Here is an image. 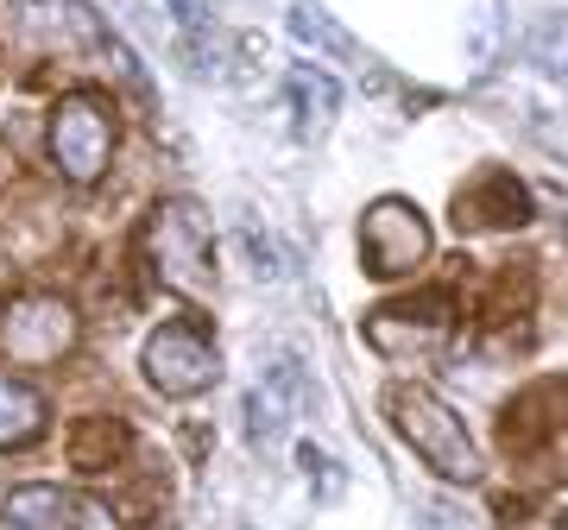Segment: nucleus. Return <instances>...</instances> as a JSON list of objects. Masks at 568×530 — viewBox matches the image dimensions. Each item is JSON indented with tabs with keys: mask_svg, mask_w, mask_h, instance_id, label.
<instances>
[{
	"mask_svg": "<svg viewBox=\"0 0 568 530\" xmlns=\"http://www.w3.org/2000/svg\"><path fill=\"white\" fill-rule=\"evenodd\" d=\"M145 259L171 291L209 304L215 297V222L196 196H171L145 222Z\"/></svg>",
	"mask_w": 568,
	"mask_h": 530,
	"instance_id": "f257e3e1",
	"label": "nucleus"
},
{
	"mask_svg": "<svg viewBox=\"0 0 568 530\" xmlns=\"http://www.w3.org/2000/svg\"><path fill=\"white\" fill-rule=\"evenodd\" d=\"M386 410H392V424H398V436H405L443 480H455V487H474V480H480V449H474L467 424L436 398V391H417V386L392 391Z\"/></svg>",
	"mask_w": 568,
	"mask_h": 530,
	"instance_id": "f03ea898",
	"label": "nucleus"
},
{
	"mask_svg": "<svg viewBox=\"0 0 568 530\" xmlns=\"http://www.w3.org/2000/svg\"><path fill=\"white\" fill-rule=\"evenodd\" d=\"M506 436L530 487L568 480V386H544L530 398H518L506 417Z\"/></svg>",
	"mask_w": 568,
	"mask_h": 530,
	"instance_id": "7ed1b4c3",
	"label": "nucleus"
},
{
	"mask_svg": "<svg viewBox=\"0 0 568 530\" xmlns=\"http://www.w3.org/2000/svg\"><path fill=\"white\" fill-rule=\"evenodd\" d=\"M51 159L77 190L102 184L114 164V114L102 95H63L51 114Z\"/></svg>",
	"mask_w": 568,
	"mask_h": 530,
	"instance_id": "20e7f679",
	"label": "nucleus"
},
{
	"mask_svg": "<svg viewBox=\"0 0 568 530\" xmlns=\"http://www.w3.org/2000/svg\"><path fill=\"white\" fill-rule=\"evenodd\" d=\"M77 347V309L51 291H26L0 309V354L13 367H58Z\"/></svg>",
	"mask_w": 568,
	"mask_h": 530,
	"instance_id": "39448f33",
	"label": "nucleus"
},
{
	"mask_svg": "<svg viewBox=\"0 0 568 530\" xmlns=\"http://www.w3.org/2000/svg\"><path fill=\"white\" fill-rule=\"evenodd\" d=\"M140 373L164 398H196L222 379V354L196 323H159L140 347Z\"/></svg>",
	"mask_w": 568,
	"mask_h": 530,
	"instance_id": "423d86ee",
	"label": "nucleus"
},
{
	"mask_svg": "<svg viewBox=\"0 0 568 530\" xmlns=\"http://www.w3.org/2000/svg\"><path fill=\"white\" fill-rule=\"evenodd\" d=\"M361 253L373 278H410L429 259V215L405 196H379L361 215Z\"/></svg>",
	"mask_w": 568,
	"mask_h": 530,
	"instance_id": "0eeeda50",
	"label": "nucleus"
},
{
	"mask_svg": "<svg viewBox=\"0 0 568 530\" xmlns=\"http://www.w3.org/2000/svg\"><path fill=\"white\" fill-rule=\"evenodd\" d=\"M304 398H310V386H304V360L297 354L265 360L260 386L246 391V436H253V449H278L291 436V424H297Z\"/></svg>",
	"mask_w": 568,
	"mask_h": 530,
	"instance_id": "6e6552de",
	"label": "nucleus"
},
{
	"mask_svg": "<svg viewBox=\"0 0 568 530\" xmlns=\"http://www.w3.org/2000/svg\"><path fill=\"white\" fill-rule=\"evenodd\" d=\"M448 342V309L436 297H417V304H386L366 316V347H379L386 360H424V354H443Z\"/></svg>",
	"mask_w": 568,
	"mask_h": 530,
	"instance_id": "1a4fd4ad",
	"label": "nucleus"
},
{
	"mask_svg": "<svg viewBox=\"0 0 568 530\" xmlns=\"http://www.w3.org/2000/svg\"><path fill=\"white\" fill-rule=\"evenodd\" d=\"M530 215V196L518 177H506V171H487L474 190H462V203H455V222L467 227V234H499V227H525Z\"/></svg>",
	"mask_w": 568,
	"mask_h": 530,
	"instance_id": "9d476101",
	"label": "nucleus"
},
{
	"mask_svg": "<svg viewBox=\"0 0 568 530\" xmlns=\"http://www.w3.org/2000/svg\"><path fill=\"white\" fill-rule=\"evenodd\" d=\"M284 102H291V114H297V133H304V140H323L328 126H335L342 89H335V77H328V70L297 63V70L284 77Z\"/></svg>",
	"mask_w": 568,
	"mask_h": 530,
	"instance_id": "9b49d317",
	"label": "nucleus"
},
{
	"mask_svg": "<svg viewBox=\"0 0 568 530\" xmlns=\"http://www.w3.org/2000/svg\"><path fill=\"white\" fill-rule=\"evenodd\" d=\"M0 524L7 530H70L77 524V499L51 480H32V487H13L7 506H0Z\"/></svg>",
	"mask_w": 568,
	"mask_h": 530,
	"instance_id": "f8f14e48",
	"label": "nucleus"
},
{
	"mask_svg": "<svg viewBox=\"0 0 568 530\" xmlns=\"http://www.w3.org/2000/svg\"><path fill=\"white\" fill-rule=\"evenodd\" d=\"M126 442H133V436H126V424L121 417H89V424H77L70 429V468L77 473H102V468H114V461H121L126 455Z\"/></svg>",
	"mask_w": 568,
	"mask_h": 530,
	"instance_id": "ddd939ff",
	"label": "nucleus"
},
{
	"mask_svg": "<svg viewBox=\"0 0 568 530\" xmlns=\"http://www.w3.org/2000/svg\"><path fill=\"white\" fill-rule=\"evenodd\" d=\"M44 429V391L0 379V449H32Z\"/></svg>",
	"mask_w": 568,
	"mask_h": 530,
	"instance_id": "4468645a",
	"label": "nucleus"
},
{
	"mask_svg": "<svg viewBox=\"0 0 568 530\" xmlns=\"http://www.w3.org/2000/svg\"><path fill=\"white\" fill-rule=\"evenodd\" d=\"M525 58L544 77H568V13H537L525 32Z\"/></svg>",
	"mask_w": 568,
	"mask_h": 530,
	"instance_id": "2eb2a0df",
	"label": "nucleus"
},
{
	"mask_svg": "<svg viewBox=\"0 0 568 530\" xmlns=\"http://www.w3.org/2000/svg\"><path fill=\"white\" fill-rule=\"evenodd\" d=\"M234 241H241V253L253 259V272H260V278H284V253H278V241H265V227H260V215H253V208H241Z\"/></svg>",
	"mask_w": 568,
	"mask_h": 530,
	"instance_id": "dca6fc26",
	"label": "nucleus"
},
{
	"mask_svg": "<svg viewBox=\"0 0 568 530\" xmlns=\"http://www.w3.org/2000/svg\"><path fill=\"white\" fill-rule=\"evenodd\" d=\"M291 26H297V39H310V44H328V51H347V39L335 32V20H328L323 7H310V0H297V7H291Z\"/></svg>",
	"mask_w": 568,
	"mask_h": 530,
	"instance_id": "f3484780",
	"label": "nucleus"
},
{
	"mask_svg": "<svg viewBox=\"0 0 568 530\" xmlns=\"http://www.w3.org/2000/svg\"><path fill=\"white\" fill-rule=\"evenodd\" d=\"M0 530H7V524H0Z\"/></svg>",
	"mask_w": 568,
	"mask_h": 530,
	"instance_id": "a211bd4d",
	"label": "nucleus"
}]
</instances>
